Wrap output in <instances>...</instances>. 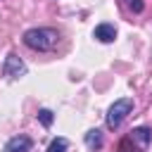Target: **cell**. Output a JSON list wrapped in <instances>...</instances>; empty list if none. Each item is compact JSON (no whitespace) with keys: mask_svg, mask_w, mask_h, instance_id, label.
Returning a JSON list of instances; mask_svg holds the SVG:
<instances>
[{"mask_svg":"<svg viewBox=\"0 0 152 152\" xmlns=\"http://www.w3.org/2000/svg\"><path fill=\"white\" fill-rule=\"evenodd\" d=\"M59 40V33L55 28H48V26H40V28H28L24 33V43L26 48L31 50H38V52H48L57 45Z\"/></svg>","mask_w":152,"mask_h":152,"instance_id":"cell-1","label":"cell"},{"mask_svg":"<svg viewBox=\"0 0 152 152\" xmlns=\"http://www.w3.org/2000/svg\"><path fill=\"white\" fill-rule=\"evenodd\" d=\"M131 112H133V97H121V100H116V102L109 107V112H107V128H109V131L119 128Z\"/></svg>","mask_w":152,"mask_h":152,"instance_id":"cell-2","label":"cell"},{"mask_svg":"<svg viewBox=\"0 0 152 152\" xmlns=\"http://www.w3.org/2000/svg\"><path fill=\"white\" fill-rule=\"evenodd\" d=\"M2 74H5V76H10V78H19V76H24V74H26V64L19 59V55L10 52V55L5 57Z\"/></svg>","mask_w":152,"mask_h":152,"instance_id":"cell-3","label":"cell"},{"mask_svg":"<svg viewBox=\"0 0 152 152\" xmlns=\"http://www.w3.org/2000/svg\"><path fill=\"white\" fill-rule=\"evenodd\" d=\"M128 138L133 140V145L138 147V152H145L147 145H150V140H152V131L147 126H138V128H133L128 133Z\"/></svg>","mask_w":152,"mask_h":152,"instance_id":"cell-4","label":"cell"},{"mask_svg":"<svg viewBox=\"0 0 152 152\" xmlns=\"http://www.w3.org/2000/svg\"><path fill=\"white\" fill-rule=\"evenodd\" d=\"M31 147H33V140L28 135H14L7 140L5 152H31Z\"/></svg>","mask_w":152,"mask_h":152,"instance_id":"cell-5","label":"cell"},{"mask_svg":"<svg viewBox=\"0 0 152 152\" xmlns=\"http://www.w3.org/2000/svg\"><path fill=\"white\" fill-rule=\"evenodd\" d=\"M93 38H97L100 43H112L114 38H116V28H114V24H97L95 26V31H93Z\"/></svg>","mask_w":152,"mask_h":152,"instance_id":"cell-6","label":"cell"},{"mask_svg":"<svg viewBox=\"0 0 152 152\" xmlns=\"http://www.w3.org/2000/svg\"><path fill=\"white\" fill-rule=\"evenodd\" d=\"M86 145H88V150H100V147H102V133H100L97 128L88 131V133H86Z\"/></svg>","mask_w":152,"mask_h":152,"instance_id":"cell-7","label":"cell"},{"mask_svg":"<svg viewBox=\"0 0 152 152\" xmlns=\"http://www.w3.org/2000/svg\"><path fill=\"white\" fill-rule=\"evenodd\" d=\"M66 147H69V140H66V138H55V140L50 142L48 152H66Z\"/></svg>","mask_w":152,"mask_h":152,"instance_id":"cell-8","label":"cell"},{"mask_svg":"<svg viewBox=\"0 0 152 152\" xmlns=\"http://www.w3.org/2000/svg\"><path fill=\"white\" fill-rule=\"evenodd\" d=\"M38 121H40L45 128H50L52 121H55V114H52L50 109H38Z\"/></svg>","mask_w":152,"mask_h":152,"instance_id":"cell-9","label":"cell"},{"mask_svg":"<svg viewBox=\"0 0 152 152\" xmlns=\"http://www.w3.org/2000/svg\"><path fill=\"white\" fill-rule=\"evenodd\" d=\"M119 152H138V147L133 145V140L126 135V138H121L119 140Z\"/></svg>","mask_w":152,"mask_h":152,"instance_id":"cell-10","label":"cell"},{"mask_svg":"<svg viewBox=\"0 0 152 152\" xmlns=\"http://www.w3.org/2000/svg\"><path fill=\"white\" fill-rule=\"evenodd\" d=\"M124 5H126L131 12H135V14H140V12L145 10V2H142V0H124Z\"/></svg>","mask_w":152,"mask_h":152,"instance_id":"cell-11","label":"cell"}]
</instances>
